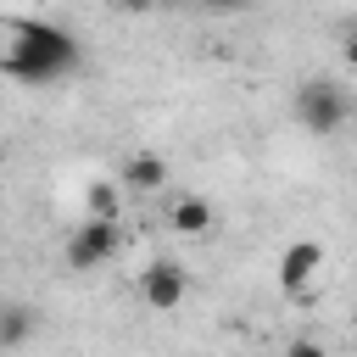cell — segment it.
<instances>
[{
  "label": "cell",
  "mask_w": 357,
  "mask_h": 357,
  "mask_svg": "<svg viewBox=\"0 0 357 357\" xmlns=\"http://www.w3.org/2000/svg\"><path fill=\"white\" fill-rule=\"evenodd\" d=\"M134 195H156L167 178H173V167H167V156L162 151H128V162H123V173H117Z\"/></svg>",
  "instance_id": "cell-7"
},
{
  "label": "cell",
  "mask_w": 357,
  "mask_h": 357,
  "mask_svg": "<svg viewBox=\"0 0 357 357\" xmlns=\"http://www.w3.org/2000/svg\"><path fill=\"white\" fill-rule=\"evenodd\" d=\"M206 11H218V17H240V11H251L257 0H201Z\"/></svg>",
  "instance_id": "cell-11"
},
{
  "label": "cell",
  "mask_w": 357,
  "mask_h": 357,
  "mask_svg": "<svg viewBox=\"0 0 357 357\" xmlns=\"http://www.w3.org/2000/svg\"><path fill=\"white\" fill-rule=\"evenodd\" d=\"M106 6H112V11H123V17H139V11H151L156 0H106Z\"/></svg>",
  "instance_id": "cell-12"
},
{
  "label": "cell",
  "mask_w": 357,
  "mask_h": 357,
  "mask_svg": "<svg viewBox=\"0 0 357 357\" xmlns=\"http://www.w3.org/2000/svg\"><path fill=\"white\" fill-rule=\"evenodd\" d=\"M318 268H324V245H318V240H290V245L279 251V290H284L290 301H307Z\"/></svg>",
  "instance_id": "cell-5"
},
{
  "label": "cell",
  "mask_w": 357,
  "mask_h": 357,
  "mask_svg": "<svg viewBox=\"0 0 357 357\" xmlns=\"http://www.w3.org/2000/svg\"><path fill=\"white\" fill-rule=\"evenodd\" d=\"M117 245H123V229H117V223H95V218H84V223L67 234L61 262H67L73 273H89V268H106V262L117 257Z\"/></svg>",
  "instance_id": "cell-3"
},
{
  "label": "cell",
  "mask_w": 357,
  "mask_h": 357,
  "mask_svg": "<svg viewBox=\"0 0 357 357\" xmlns=\"http://www.w3.org/2000/svg\"><path fill=\"white\" fill-rule=\"evenodd\" d=\"M84 218H95V223H117L123 218V195H117L112 178H89L84 184Z\"/></svg>",
  "instance_id": "cell-9"
},
{
  "label": "cell",
  "mask_w": 357,
  "mask_h": 357,
  "mask_svg": "<svg viewBox=\"0 0 357 357\" xmlns=\"http://www.w3.org/2000/svg\"><path fill=\"white\" fill-rule=\"evenodd\" d=\"M134 290H139V301H145L151 312H173V307L190 296V273H184L173 257H156V262L139 268V284H134Z\"/></svg>",
  "instance_id": "cell-4"
},
{
  "label": "cell",
  "mask_w": 357,
  "mask_h": 357,
  "mask_svg": "<svg viewBox=\"0 0 357 357\" xmlns=\"http://www.w3.org/2000/svg\"><path fill=\"white\" fill-rule=\"evenodd\" d=\"M33 335H39V312H33V307H22V301H6V307H0V351L28 346Z\"/></svg>",
  "instance_id": "cell-8"
},
{
  "label": "cell",
  "mask_w": 357,
  "mask_h": 357,
  "mask_svg": "<svg viewBox=\"0 0 357 357\" xmlns=\"http://www.w3.org/2000/svg\"><path fill=\"white\" fill-rule=\"evenodd\" d=\"M296 123H301L307 134H318V139L340 134V128L351 123V89H346L340 78H307V84L296 89Z\"/></svg>",
  "instance_id": "cell-2"
},
{
  "label": "cell",
  "mask_w": 357,
  "mask_h": 357,
  "mask_svg": "<svg viewBox=\"0 0 357 357\" xmlns=\"http://www.w3.org/2000/svg\"><path fill=\"white\" fill-rule=\"evenodd\" d=\"M212 223H218V212H212L206 195H173V201H167V229H173V234H184V240H206Z\"/></svg>",
  "instance_id": "cell-6"
},
{
  "label": "cell",
  "mask_w": 357,
  "mask_h": 357,
  "mask_svg": "<svg viewBox=\"0 0 357 357\" xmlns=\"http://www.w3.org/2000/svg\"><path fill=\"white\" fill-rule=\"evenodd\" d=\"M284 357H329V351H324L312 335H301V340H290V346H284Z\"/></svg>",
  "instance_id": "cell-10"
},
{
  "label": "cell",
  "mask_w": 357,
  "mask_h": 357,
  "mask_svg": "<svg viewBox=\"0 0 357 357\" xmlns=\"http://www.w3.org/2000/svg\"><path fill=\"white\" fill-rule=\"evenodd\" d=\"M84 67V45L45 17H0V78L22 89H50L67 84Z\"/></svg>",
  "instance_id": "cell-1"
}]
</instances>
